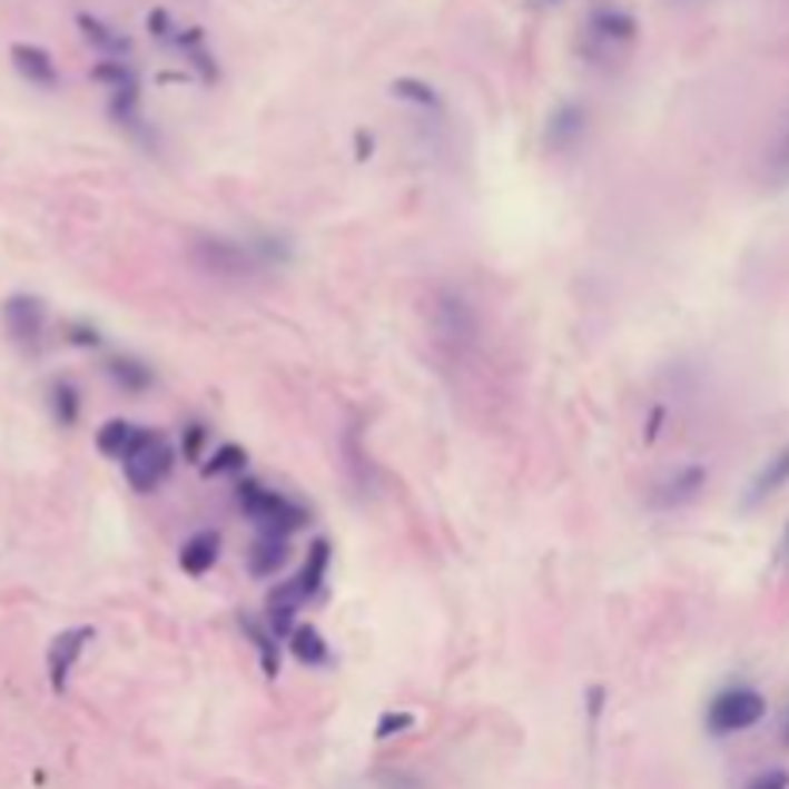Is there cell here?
Here are the masks:
<instances>
[{
  "instance_id": "cell-22",
  "label": "cell",
  "mask_w": 789,
  "mask_h": 789,
  "mask_svg": "<svg viewBox=\"0 0 789 789\" xmlns=\"http://www.w3.org/2000/svg\"><path fill=\"white\" fill-rule=\"evenodd\" d=\"M285 651L293 654V659L300 662V667H308V670H327L332 667V643L324 640V632L316 624H297L293 628V635L285 640Z\"/></svg>"
},
{
  "instance_id": "cell-3",
  "label": "cell",
  "mask_w": 789,
  "mask_h": 789,
  "mask_svg": "<svg viewBox=\"0 0 789 789\" xmlns=\"http://www.w3.org/2000/svg\"><path fill=\"white\" fill-rule=\"evenodd\" d=\"M189 266L197 274L224 285H247L263 278L266 266L255 255L250 239H231V235H193L189 243Z\"/></svg>"
},
{
  "instance_id": "cell-9",
  "label": "cell",
  "mask_w": 789,
  "mask_h": 789,
  "mask_svg": "<svg viewBox=\"0 0 789 789\" xmlns=\"http://www.w3.org/2000/svg\"><path fill=\"white\" fill-rule=\"evenodd\" d=\"M704 485H709V466H704V463H682V466H674L667 477H659V482L651 485L648 505L654 512L690 509L693 501H701Z\"/></svg>"
},
{
  "instance_id": "cell-18",
  "label": "cell",
  "mask_w": 789,
  "mask_h": 789,
  "mask_svg": "<svg viewBox=\"0 0 789 789\" xmlns=\"http://www.w3.org/2000/svg\"><path fill=\"white\" fill-rule=\"evenodd\" d=\"M220 551H224V540L216 527H197L178 551V566L186 570L189 578H205L208 570L220 562Z\"/></svg>"
},
{
  "instance_id": "cell-14",
  "label": "cell",
  "mask_w": 789,
  "mask_h": 789,
  "mask_svg": "<svg viewBox=\"0 0 789 789\" xmlns=\"http://www.w3.org/2000/svg\"><path fill=\"white\" fill-rule=\"evenodd\" d=\"M147 432L150 427L131 424V420H124V416H112V420H105V424L97 427V451L105 458H112V463L124 466L139 451V443L147 440Z\"/></svg>"
},
{
  "instance_id": "cell-12",
  "label": "cell",
  "mask_w": 789,
  "mask_h": 789,
  "mask_svg": "<svg viewBox=\"0 0 789 789\" xmlns=\"http://www.w3.org/2000/svg\"><path fill=\"white\" fill-rule=\"evenodd\" d=\"M8 58H12L16 73H20L28 86L43 89V93H55V89L62 86V73H58V62L50 50L36 47V43H12Z\"/></svg>"
},
{
  "instance_id": "cell-17",
  "label": "cell",
  "mask_w": 789,
  "mask_h": 789,
  "mask_svg": "<svg viewBox=\"0 0 789 789\" xmlns=\"http://www.w3.org/2000/svg\"><path fill=\"white\" fill-rule=\"evenodd\" d=\"M105 374H108V382H112L120 393H128V397H142V393H150L158 385L155 366L142 363V358H136V355L105 358Z\"/></svg>"
},
{
  "instance_id": "cell-24",
  "label": "cell",
  "mask_w": 789,
  "mask_h": 789,
  "mask_svg": "<svg viewBox=\"0 0 789 789\" xmlns=\"http://www.w3.org/2000/svg\"><path fill=\"white\" fill-rule=\"evenodd\" d=\"M389 97L393 100H401V105H408V108H416V112H427V116H443V93L432 86V81H424V78H397L389 86Z\"/></svg>"
},
{
  "instance_id": "cell-36",
  "label": "cell",
  "mask_w": 789,
  "mask_h": 789,
  "mask_svg": "<svg viewBox=\"0 0 789 789\" xmlns=\"http://www.w3.org/2000/svg\"><path fill=\"white\" fill-rule=\"evenodd\" d=\"M355 142H358L355 158H358V162H366V158L374 155V136H371V131H355Z\"/></svg>"
},
{
  "instance_id": "cell-31",
  "label": "cell",
  "mask_w": 789,
  "mask_h": 789,
  "mask_svg": "<svg viewBox=\"0 0 789 789\" xmlns=\"http://www.w3.org/2000/svg\"><path fill=\"white\" fill-rule=\"evenodd\" d=\"M66 343H73V347L97 351L100 343H105V335H100V327L86 324V320H70V324H66Z\"/></svg>"
},
{
  "instance_id": "cell-25",
  "label": "cell",
  "mask_w": 789,
  "mask_h": 789,
  "mask_svg": "<svg viewBox=\"0 0 789 789\" xmlns=\"http://www.w3.org/2000/svg\"><path fill=\"white\" fill-rule=\"evenodd\" d=\"M47 408H50V416H55L58 427H78L86 401H81V389L70 382V377H55L50 389H47Z\"/></svg>"
},
{
  "instance_id": "cell-13",
  "label": "cell",
  "mask_w": 789,
  "mask_h": 789,
  "mask_svg": "<svg viewBox=\"0 0 789 789\" xmlns=\"http://www.w3.org/2000/svg\"><path fill=\"white\" fill-rule=\"evenodd\" d=\"M305 593L297 590V582L293 578H285V582H274V590L266 593V624H270V632L278 635L285 643L293 635V628L300 624L297 612L305 609Z\"/></svg>"
},
{
  "instance_id": "cell-19",
  "label": "cell",
  "mask_w": 789,
  "mask_h": 789,
  "mask_svg": "<svg viewBox=\"0 0 789 789\" xmlns=\"http://www.w3.org/2000/svg\"><path fill=\"white\" fill-rule=\"evenodd\" d=\"M332 559H335L332 540H327V535H316V540L308 543L300 570L293 574V582H297V590L305 593V601H313L316 593H320L324 585H327V574H332Z\"/></svg>"
},
{
  "instance_id": "cell-39",
  "label": "cell",
  "mask_w": 789,
  "mask_h": 789,
  "mask_svg": "<svg viewBox=\"0 0 789 789\" xmlns=\"http://www.w3.org/2000/svg\"><path fill=\"white\" fill-rule=\"evenodd\" d=\"M543 4H559V0H543Z\"/></svg>"
},
{
  "instance_id": "cell-5",
  "label": "cell",
  "mask_w": 789,
  "mask_h": 789,
  "mask_svg": "<svg viewBox=\"0 0 789 789\" xmlns=\"http://www.w3.org/2000/svg\"><path fill=\"white\" fill-rule=\"evenodd\" d=\"M762 717H767V697L751 690V686H728L704 709V732L717 736V740H728V736L751 732Z\"/></svg>"
},
{
  "instance_id": "cell-6",
  "label": "cell",
  "mask_w": 789,
  "mask_h": 789,
  "mask_svg": "<svg viewBox=\"0 0 789 789\" xmlns=\"http://www.w3.org/2000/svg\"><path fill=\"white\" fill-rule=\"evenodd\" d=\"M178 458L181 455H178V447L170 443V435H162V432L150 427L147 440L139 443V451L128 458V463H124V477H128V485L136 493H155L158 485L174 474Z\"/></svg>"
},
{
  "instance_id": "cell-32",
  "label": "cell",
  "mask_w": 789,
  "mask_h": 789,
  "mask_svg": "<svg viewBox=\"0 0 789 789\" xmlns=\"http://www.w3.org/2000/svg\"><path fill=\"white\" fill-rule=\"evenodd\" d=\"M743 789H789V770L786 767H770V770H759Z\"/></svg>"
},
{
  "instance_id": "cell-33",
  "label": "cell",
  "mask_w": 789,
  "mask_h": 789,
  "mask_svg": "<svg viewBox=\"0 0 789 789\" xmlns=\"http://www.w3.org/2000/svg\"><path fill=\"white\" fill-rule=\"evenodd\" d=\"M770 174H775L778 181H789V131L778 139V147L770 150Z\"/></svg>"
},
{
  "instance_id": "cell-29",
  "label": "cell",
  "mask_w": 789,
  "mask_h": 789,
  "mask_svg": "<svg viewBox=\"0 0 789 789\" xmlns=\"http://www.w3.org/2000/svg\"><path fill=\"white\" fill-rule=\"evenodd\" d=\"M416 728V712H405V709H389L377 717V728H374V740H393V736H405Z\"/></svg>"
},
{
  "instance_id": "cell-34",
  "label": "cell",
  "mask_w": 789,
  "mask_h": 789,
  "mask_svg": "<svg viewBox=\"0 0 789 789\" xmlns=\"http://www.w3.org/2000/svg\"><path fill=\"white\" fill-rule=\"evenodd\" d=\"M604 701H609V690H604L601 682H593L590 690H585V712H590V724H598V720H601Z\"/></svg>"
},
{
  "instance_id": "cell-8",
  "label": "cell",
  "mask_w": 789,
  "mask_h": 789,
  "mask_svg": "<svg viewBox=\"0 0 789 789\" xmlns=\"http://www.w3.org/2000/svg\"><path fill=\"white\" fill-rule=\"evenodd\" d=\"M0 324H4V335L20 351H39L47 332V305L36 293H12L0 305Z\"/></svg>"
},
{
  "instance_id": "cell-28",
  "label": "cell",
  "mask_w": 789,
  "mask_h": 789,
  "mask_svg": "<svg viewBox=\"0 0 789 789\" xmlns=\"http://www.w3.org/2000/svg\"><path fill=\"white\" fill-rule=\"evenodd\" d=\"M93 81L112 93V89H124V86H131V81H139V73H136V66L124 62V58H100V62L93 66Z\"/></svg>"
},
{
  "instance_id": "cell-20",
  "label": "cell",
  "mask_w": 789,
  "mask_h": 789,
  "mask_svg": "<svg viewBox=\"0 0 789 789\" xmlns=\"http://www.w3.org/2000/svg\"><path fill=\"white\" fill-rule=\"evenodd\" d=\"M239 632L250 640V648L258 654V667H263L266 678H278L282 674V640L270 632V624L250 612H239Z\"/></svg>"
},
{
  "instance_id": "cell-21",
  "label": "cell",
  "mask_w": 789,
  "mask_h": 789,
  "mask_svg": "<svg viewBox=\"0 0 789 789\" xmlns=\"http://www.w3.org/2000/svg\"><path fill=\"white\" fill-rule=\"evenodd\" d=\"M293 559L289 540H278V535H255V543L247 548V570L258 582H270L285 570V562Z\"/></svg>"
},
{
  "instance_id": "cell-30",
  "label": "cell",
  "mask_w": 789,
  "mask_h": 789,
  "mask_svg": "<svg viewBox=\"0 0 789 789\" xmlns=\"http://www.w3.org/2000/svg\"><path fill=\"white\" fill-rule=\"evenodd\" d=\"M147 31L158 47H170L174 36H178V23H174V16L166 12V8H155V12L147 16Z\"/></svg>"
},
{
  "instance_id": "cell-37",
  "label": "cell",
  "mask_w": 789,
  "mask_h": 789,
  "mask_svg": "<svg viewBox=\"0 0 789 789\" xmlns=\"http://www.w3.org/2000/svg\"><path fill=\"white\" fill-rule=\"evenodd\" d=\"M782 559H786V566H789V524H786V532H782Z\"/></svg>"
},
{
  "instance_id": "cell-38",
  "label": "cell",
  "mask_w": 789,
  "mask_h": 789,
  "mask_svg": "<svg viewBox=\"0 0 789 789\" xmlns=\"http://www.w3.org/2000/svg\"><path fill=\"white\" fill-rule=\"evenodd\" d=\"M782 743L789 747V712H786V724H782Z\"/></svg>"
},
{
  "instance_id": "cell-10",
  "label": "cell",
  "mask_w": 789,
  "mask_h": 789,
  "mask_svg": "<svg viewBox=\"0 0 789 789\" xmlns=\"http://www.w3.org/2000/svg\"><path fill=\"white\" fill-rule=\"evenodd\" d=\"M97 640V628L93 624H78V628H66L50 640L47 648V678H50V690L55 693H66L70 686V674L73 667L81 662V654L89 651V643Z\"/></svg>"
},
{
  "instance_id": "cell-11",
  "label": "cell",
  "mask_w": 789,
  "mask_h": 789,
  "mask_svg": "<svg viewBox=\"0 0 789 789\" xmlns=\"http://www.w3.org/2000/svg\"><path fill=\"white\" fill-rule=\"evenodd\" d=\"M170 47L178 50L181 62L197 73V81H205V86H220L224 70H220V58H216L213 43H208L205 28H178V36H174Z\"/></svg>"
},
{
  "instance_id": "cell-7",
  "label": "cell",
  "mask_w": 789,
  "mask_h": 789,
  "mask_svg": "<svg viewBox=\"0 0 789 789\" xmlns=\"http://www.w3.org/2000/svg\"><path fill=\"white\" fill-rule=\"evenodd\" d=\"M590 128H593V112L585 100H562L548 112V124H543V147L548 155H574L585 139H590Z\"/></svg>"
},
{
  "instance_id": "cell-35",
  "label": "cell",
  "mask_w": 789,
  "mask_h": 789,
  "mask_svg": "<svg viewBox=\"0 0 789 789\" xmlns=\"http://www.w3.org/2000/svg\"><path fill=\"white\" fill-rule=\"evenodd\" d=\"M662 424H667V408H662V405H654V408H651V420H648V432H643V440H648V443L659 440Z\"/></svg>"
},
{
  "instance_id": "cell-16",
  "label": "cell",
  "mask_w": 789,
  "mask_h": 789,
  "mask_svg": "<svg viewBox=\"0 0 789 789\" xmlns=\"http://www.w3.org/2000/svg\"><path fill=\"white\" fill-rule=\"evenodd\" d=\"M786 485H789V447L775 451V455L759 466V474L751 477V485H747V493H743V509L767 505V501L778 497Z\"/></svg>"
},
{
  "instance_id": "cell-26",
  "label": "cell",
  "mask_w": 789,
  "mask_h": 789,
  "mask_svg": "<svg viewBox=\"0 0 789 789\" xmlns=\"http://www.w3.org/2000/svg\"><path fill=\"white\" fill-rule=\"evenodd\" d=\"M200 474L205 477H247V451L239 447V443H216L213 451H208V458L200 463Z\"/></svg>"
},
{
  "instance_id": "cell-27",
  "label": "cell",
  "mask_w": 789,
  "mask_h": 789,
  "mask_svg": "<svg viewBox=\"0 0 789 789\" xmlns=\"http://www.w3.org/2000/svg\"><path fill=\"white\" fill-rule=\"evenodd\" d=\"M208 443H213V427L205 420H186L178 432V455L181 463L189 466H200L208 458Z\"/></svg>"
},
{
  "instance_id": "cell-15",
  "label": "cell",
  "mask_w": 789,
  "mask_h": 789,
  "mask_svg": "<svg viewBox=\"0 0 789 789\" xmlns=\"http://www.w3.org/2000/svg\"><path fill=\"white\" fill-rule=\"evenodd\" d=\"M339 455H343V470H347L351 485L358 493H371L374 490V463H371V451H366V440H363V427L358 424H347L339 435Z\"/></svg>"
},
{
  "instance_id": "cell-2",
  "label": "cell",
  "mask_w": 789,
  "mask_h": 789,
  "mask_svg": "<svg viewBox=\"0 0 789 789\" xmlns=\"http://www.w3.org/2000/svg\"><path fill=\"white\" fill-rule=\"evenodd\" d=\"M235 509L255 524L258 535H278V540H293L300 527L313 520V512L300 505L297 497L282 490H270L258 477H239L235 482Z\"/></svg>"
},
{
  "instance_id": "cell-1",
  "label": "cell",
  "mask_w": 789,
  "mask_h": 789,
  "mask_svg": "<svg viewBox=\"0 0 789 789\" xmlns=\"http://www.w3.org/2000/svg\"><path fill=\"white\" fill-rule=\"evenodd\" d=\"M635 39H640V20L624 4H617V0H604V4H593L585 12L578 50H582V58L590 66L612 70L635 47Z\"/></svg>"
},
{
  "instance_id": "cell-23",
  "label": "cell",
  "mask_w": 789,
  "mask_h": 789,
  "mask_svg": "<svg viewBox=\"0 0 789 789\" xmlns=\"http://www.w3.org/2000/svg\"><path fill=\"white\" fill-rule=\"evenodd\" d=\"M78 31L86 36V43L97 50L100 58H124V62H131V39L124 36V31H116L112 23L97 20V16L89 12H78Z\"/></svg>"
},
{
  "instance_id": "cell-4",
  "label": "cell",
  "mask_w": 789,
  "mask_h": 789,
  "mask_svg": "<svg viewBox=\"0 0 789 789\" xmlns=\"http://www.w3.org/2000/svg\"><path fill=\"white\" fill-rule=\"evenodd\" d=\"M432 332L451 355H470L482 343V313L463 289L443 285L432 293Z\"/></svg>"
}]
</instances>
